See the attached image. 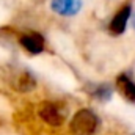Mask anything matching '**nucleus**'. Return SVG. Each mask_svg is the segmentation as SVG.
<instances>
[{
    "instance_id": "f257e3e1",
    "label": "nucleus",
    "mask_w": 135,
    "mask_h": 135,
    "mask_svg": "<svg viewBox=\"0 0 135 135\" xmlns=\"http://www.w3.org/2000/svg\"><path fill=\"white\" fill-rule=\"evenodd\" d=\"M99 127V119L96 113L90 108L79 110L69 124V129L74 135H94Z\"/></svg>"
},
{
    "instance_id": "f03ea898",
    "label": "nucleus",
    "mask_w": 135,
    "mask_h": 135,
    "mask_svg": "<svg viewBox=\"0 0 135 135\" xmlns=\"http://www.w3.org/2000/svg\"><path fill=\"white\" fill-rule=\"evenodd\" d=\"M38 116L52 127H60L65 123L63 113L60 112L58 105H55L54 102H41L38 107Z\"/></svg>"
},
{
    "instance_id": "7ed1b4c3",
    "label": "nucleus",
    "mask_w": 135,
    "mask_h": 135,
    "mask_svg": "<svg viewBox=\"0 0 135 135\" xmlns=\"http://www.w3.org/2000/svg\"><path fill=\"white\" fill-rule=\"evenodd\" d=\"M131 14H132V6H131V3H127L113 16V19H112V22L108 25L110 33L113 36H119V35L124 33L126 27H127V22L131 19Z\"/></svg>"
},
{
    "instance_id": "20e7f679",
    "label": "nucleus",
    "mask_w": 135,
    "mask_h": 135,
    "mask_svg": "<svg viewBox=\"0 0 135 135\" xmlns=\"http://www.w3.org/2000/svg\"><path fill=\"white\" fill-rule=\"evenodd\" d=\"M19 42L27 52H30L33 55H38V54H41L44 50V38L39 33H36V32H30V33L22 35Z\"/></svg>"
},
{
    "instance_id": "39448f33",
    "label": "nucleus",
    "mask_w": 135,
    "mask_h": 135,
    "mask_svg": "<svg viewBox=\"0 0 135 135\" xmlns=\"http://www.w3.org/2000/svg\"><path fill=\"white\" fill-rule=\"evenodd\" d=\"M82 0H52V9L61 16H74L80 11Z\"/></svg>"
},
{
    "instance_id": "423d86ee",
    "label": "nucleus",
    "mask_w": 135,
    "mask_h": 135,
    "mask_svg": "<svg viewBox=\"0 0 135 135\" xmlns=\"http://www.w3.org/2000/svg\"><path fill=\"white\" fill-rule=\"evenodd\" d=\"M116 86L119 93L131 102H135V82L126 74H119L116 77Z\"/></svg>"
},
{
    "instance_id": "0eeeda50",
    "label": "nucleus",
    "mask_w": 135,
    "mask_h": 135,
    "mask_svg": "<svg viewBox=\"0 0 135 135\" xmlns=\"http://www.w3.org/2000/svg\"><path fill=\"white\" fill-rule=\"evenodd\" d=\"M112 94H113V90H112V86L108 83H101V85L94 86L93 91H91V96L96 98V99H99V101H102V102L110 101Z\"/></svg>"
},
{
    "instance_id": "6e6552de",
    "label": "nucleus",
    "mask_w": 135,
    "mask_h": 135,
    "mask_svg": "<svg viewBox=\"0 0 135 135\" xmlns=\"http://www.w3.org/2000/svg\"><path fill=\"white\" fill-rule=\"evenodd\" d=\"M35 85H36V80H35V77L30 72H22V74H21V77H19V80H17V90H19V91L27 93V91L33 90Z\"/></svg>"
},
{
    "instance_id": "1a4fd4ad",
    "label": "nucleus",
    "mask_w": 135,
    "mask_h": 135,
    "mask_svg": "<svg viewBox=\"0 0 135 135\" xmlns=\"http://www.w3.org/2000/svg\"><path fill=\"white\" fill-rule=\"evenodd\" d=\"M132 24H134V27H135V16L132 17Z\"/></svg>"
},
{
    "instance_id": "9d476101",
    "label": "nucleus",
    "mask_w": 135,
    "mask_h": 135,
    "mask_svg": "<svg viewBox=\"0 0 135 135\" xmlns=\"http://www.w3.org/2000/svg\"><path fill=\"white\" fill-rule=\"evenodd\" d=\"M132 135H135V134H132Z\"/></svg>"
}]
</instances>
